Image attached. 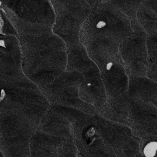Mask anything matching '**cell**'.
<instances>
[{"label": "cell", "instance_id": "6da1fadb", "mask_svg": "<svg viewBox=\"0 0 157 157\" xmlns=\"http://www.w3.org/2000/svg\"><path fill=\"white\" fill-rule=\"evenodd\" d=\"M156 142H151L145 145L143 149L144 157H154L156 155Z\"/></svg>", "mask_w": 157, "mask_h": 157}, {"label": "cell", "instance_id": "7a4b0ae2", "mask_svg": "<svg viewBox=\"0 0 157 157\" xmlns=\"http://www.w3.org/2000/svg\"><path fill=\"white\" fill-rule=\"evenodd\" d=\"M105 23L102 21H101L99 23H98V24L96 25V27L98 28H102L104 26H105Z\"/></svg>", "mask_w": 157, "mask_h": 157}, {"label": "cell", "instance_id": "3957f363", "mask_svg": "<svg viewBox=\"0 0 157 157\" xmlns=\"http://www.w3.org/2000/svg\"><path fill=\"white\" fill-rule=\"evenodd\" d=\"M112 63H109L107 64V66H106V69H107V70H110V69H111V67H112Z\"/></svg>", "mask_w": 157, "mask_h": 157}]
</instances>
